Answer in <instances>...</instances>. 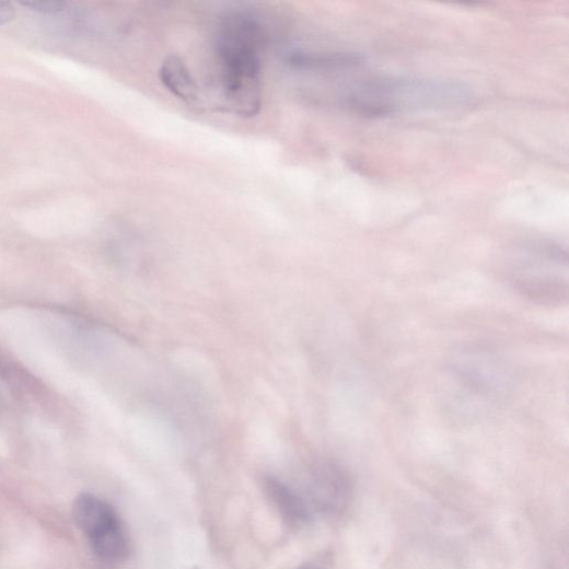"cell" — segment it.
Instances as JSON below:
<instances>
[{"instance_id": "10", "label": "cell", "mask_w": 569, "mask_h": 569, "mask_svg": "<svg viewBox=\"0 0 569 569\" xmlns=\"http://www.w3.org/2000/svg\"><path fill=\"white\" fill-rule=\"evenodd\" d=\"M23 7L42 14H58L63 12L68 4L58 0H32L21 3Z\"/></svg>"}, {"instance_id": "5", "label": "cell", "mask_w": 569, "mask_h": 569, "mask_svg": "<svg viewBox=\"0 0 569 569\" xmlns=\"http://www.w3.org/2000/svg\"><path fill=\"white\" fill-rule=\"evenodd\" d=\"M304 496L314 514L339 515L350 501V480L339 466L321 463L312 469Z\"/></svg>"}, {"instance_id": "8", "label": "cell", "mask_w": 569, "mask_h": 569, "mask_svg": "<svg viewBox=\"0 0 569 569\" xmlns=\"http://www.w3.org/2000/svg\"><path fill=\"white\" fill-rule=\"evenodd\" d=\"M364 57L361 54L346 51H311L294 49L287 54L284 61L297 70H332L353 67L362 63Z\"/></svg>"}, {"instance_id": "9", "label": "cell", "mask_w": 569, "mask_h": 569, "mask_svg": "<svg viewBox=\"0 0 569 569\" xmlns=\"http://www.w3.org/2000/svg\"><path fill=\"white\" fill-rule=\"evenodd\" d=\"M160 80L181 101L190 105L199 101V88L181 57L173 55L163 61L160 68Z\"/></svg>"}, {"instance_id": "4", "label": "cell", "mask_w": 569, "mask_h": 569, "mask_svg": "<svg viewBox=\"0 0 569 569\" xmlns=\"http://www.w3.org/2000/svg\"><path fill=\"white\" fill-rule=\"evenodd\" d=\"M511 281L524 297L542 304H559L568 297L567 259L559 252L532 253L513 269Z\"/></svg>"}, {"instance_id": "7", "label": "cell", "mask_w": 569, "mask_h": 569, "mask_svg": "<svg viewBox=\"0 0 569 569\" xmlns=\"http://www.w3.org/2000/svg\"><path fill=\"white\" fill-rule=\"evenodd\" d=\"M264 490L271 506L289 525L300 529L313 522L315 514L304 493L274 476L264 478Z\"/></svg>"}, {"instance_id": "11", "label": "cell", "mask_w": 569, "mask_h": 569, "mask_svg": "<svg viewBox=\"0 0 569 569\" xmlns=\"http://www.w3.org/2000/svg\"><path fill=\"white\" fill-rule=\"evenodd\" d=\"M16 16L13 4L9 2H0V26L12 22Z\"/></svg>"}, {"instance_id": "6", "label": "cell", "mask_w": 569, "mask_h": 569, "mask_svg": "<svg viewBox=\"0 0 569 569\" xmlns=\"http://www.w3.org/2000/svg\"><path fill=\"white\" fill-rule=\"evenodd\" d=\"M457 361L458 365L455 370L460 380L474 392L492 394L508 386L504 369L492 359V356L485 352H467Z\"/></svg>"}, {"instance_id": "2", "label": "cell", "mask_w": 569, "mask_h": 569, "mask_svg": "<svg viewBox=\"0 0 569 569\" xmlns=\"http://www.w3.org/2000/svg\"><path fill=\"white\" fill-rule=\"evenodd\" d=\"M473 93L462 83L438 80L381 79L349 89L342 97L351 111L383 117L397 112L451 111L468 106Z\"/></svg>"}, {"instance_id": "1", "label": "cell", "mask_w": 569, "mask_h": 569, "mask_svg": "<svg viewBox=\"0 0 569 569\" xmlns=\"http://www.w3.org/2000/svg\"><path fill=\"white\" fill-rule=\"evenodd\" d=\"M263 27L245 11L227 14L216 36L220 82L228 107L243 117H254L262 107Z\"/></svg>"}, {"instance_id": "3", "label": "cell", "mask_w": 569, "mask_h": 569, "mask_svg": "<svg viewBox=\"0 0 569 569\" xmlns=\"http://www.w3.org/2000/svg\"><path fill=\"white\" fill-rule=\"evenodd\" d=\"M74 519L86 536L93 553L105 561H120L130 551L127 531L115 509L90 492L81 493L74 503Z\"/></svg>"}, {"instance_id": "12", "label": "cell", "mask_w": 569, "mask_h": 569, "mask_svg": "<svg viewBox=\"0 0 569 569\" xmlns=\"http://www.w3.org/2000/svg\"><path fill=\"white\" fill-rule=\"evenodd\" d=\"M298 569H326V568H324L323 566H318V565H310V566H305V567L298 568Z\"/></svg>"}]
</instances>
